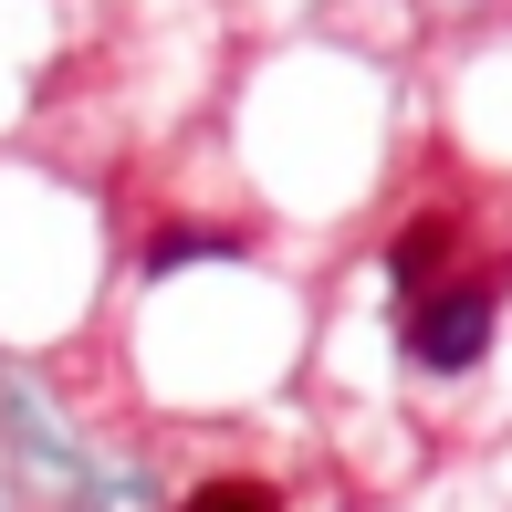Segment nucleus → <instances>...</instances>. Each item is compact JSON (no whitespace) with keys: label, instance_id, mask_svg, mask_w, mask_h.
<instances>
[{"label":"nucleus","instance_id":"obj_2","mask_svg":"<svg viewBox=\"0 0 512 512\" xmlns=\"http://www.w3.org/2000/svg\"><path fill=\"white\" fill-rule=\"evenodd\" d=\"M460 241H471V220L460 209H408V230L387 241V272H398V304H418V293H439L460 272Z\"/></svg>","mask_w":512,"mask_h":512},{"label":"nucleus","instance_id":"obj_3","mask_svg":"<svg viewBox=\"0 0 512 512\" xmlns=\"http://www.w3.org/2000/svg\"><path fill=\"white\" fill-rule=\"evenodd\" d=\"M178 512H283V492H272L262 471H209V481H199V492L178 502Z\"/></svg>","mask_w":512,"mask_h":512},{"label":"nucleus","instance_id":"obj_1","mask_svg":"<svg viewBox=\"0 0 512 512\" xmlns=\"http://www.w3.org/2000/svg\"><path fill=\"white\" fill-rule=\"evenodd\" d=\"M502 262H460L439 293H418V304H398V345L418 377H460V366H481V345H492L502 324Z\"/></svg>","mask_w":512,"mask_h":512}]
</instances>
